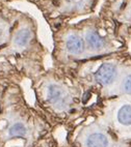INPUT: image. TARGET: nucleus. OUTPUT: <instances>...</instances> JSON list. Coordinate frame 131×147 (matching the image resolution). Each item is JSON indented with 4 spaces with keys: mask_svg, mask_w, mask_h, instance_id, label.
Masks as SVG:
<instances>
[{
    "mask_svg": "<svg viewBox=\"0 0 131 147\" xmlns=\"http://www.w3.org/2000/svg\"><path fill=\"white\" fill-rule=\"evenodd\" d=\"M47 117L25 100L18 85L0 86V147H40L57 143Z\"/></svg>",
    "mask_w": 131,
    "mask_h": 147,
    "instance_id": "1",
    "label": "nucleus"
},
{
    "mask_svg": "<svg viewBox=\"0 0 131 147\" xmlns=\"http://www.w3.org/2000/svg\"><path fill=\"white\" fill-rule=\"evenodd\" d=\"M35 106L55 129H67L89 107L81 86L68 67H55L32 80Z\"/></svg>",
    "mask_w": 131,
    "mask_h": 147,
    "instance_id": "2",
    "label": "nucleus"
},
{
    "mask_svg": "<svg viewBox=\"0 0 131 147\" xmlns=\"http://www.w3.org/2000/svg\"><path fill=\"white\" fill-rule=\"evenodd\" d=\"M125 58L118 54L78 61L69 66L81 86L89 105L115 96Z\"/></svg>",
    "mask_w": 131,
    "mask_h": 147,
    "instance_id": "3",
    "label": "nucleus"
},
{
    "mask_svg": "<svg viewBox=\"0 0 131 147\" xmlns=\"http://www.w3.org/2000/svg\"><path fill=\"white\" fill-rule=\"evenodd\" d=\"M87 112L119 142L131 146V96L117 95L95 102Z\"/></svg>",
    "mask_w": 131,
    "mask_h": 147,
    "instance_id": "4",
    "label": "nucleus"
},
{
    "mask_svg": "<svg viewBox=\"0 0 131 147\" xmlns=\"http://www.w3.org/2000/svg\"><path fill=\"white\" fill-rule=\"evenodd\" d=\"M66 143L70 147H131L115 140L87 110L66 129Z\"/></svg>",
    "mask_w": 131,
    "mask_h": 147,
    "instance_id": "5",
    "label": "nucleus"
},
{
    "mask_svg": "<svg viewBox=\"0 0 131 147\" xmlns=\"http://www.w3.org/2000/svg\"><path fill=\"white\" fill-rule=\"evenodd\" d=\"M55 34L53 58L58 67H69L85 60V45L80 29H58Z\"/></svg>",
    "mask_w": 131,
    "mask_h": 147,
    "instance_id": "6",
    "label": "nucleus"
},
{
    "mask_svg": "<svg viewBox=\"0 0 131 147\" xmlns=\"http://www.w3.org/2000/svg\"><path fill=\"white\" fill-rule=\"evenodd\" d=\"M117 95L131 96V65H129L127 61H125L123 69H122L118 90H117Z\"/></svg>",
    "mask_w": 131,
    "mask_h": 147,
    "instance_id": "7",
    "label": "nucleus"
},
{
    "mask_svg": "<svg viewBox=\"0 0 131 147\" xmlns=\"http://www.w3.org/2000/svg\"><path fill=\"white\" fill-rule=\"evenodd\" d=\"M40 147H70L67 143H54V144H50V145H44V146H40Z\"/></svg>",
    "mask_w": 131,
    "mask_h": 147,
    "instance_id": "8",
    "label": "nucleus"
},
{
    "mask_svg": "<svg viewBox=\"0 0 131 147\" xmlns=\"http://www.w3.org/2000/svg\"><path fill=\"white\" fill-rule=\"evenodd\" d=\"M68 1L71 3H75V4H79L80 2H82V0H68Z\"/></svg>",
    "mask_w": 131,
    "mask_h": 147,
    "instance_id": "9",
    "label": "nucleus"
},
{
    "mask_svg": "<svg viewBox=\"0 0 131 147\" xmlns=\"http://www.w3.org/2000/svg\"><path fill=\"white\" fill-rule=\"evenodd\" d=\"M2 36H3V30H2V29H0V40H1Z\"/></svg>",
    "mask_w": 131,
    "mask_h": 147,
    "instance_id": "10",
    "label": "nucleus"
}]
</instances>
